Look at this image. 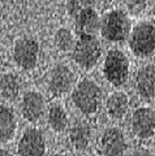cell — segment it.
<instances>
[{
  "label": "cell",
  "mask_w": 155,
  "mask_h": 156,
  "mask_svg": "<svg viewBox=\"0 0 155 156\" xmlns=\"http://www.w3.org/2000/svg\"><path fill=\"white\" fill-rule=\"evenodd\" d=\"M39 57V43L33 37H22L14 43L13 60L23 70L35 68Z\"/></svg>",
  "instance_id": "obj_6"
},
{
  "label": "cell",
  "mask_w": 155,
  "mask_h": 156,
  "mask_svg": "<svg viewBox=\"0 0 155 156\" xmlns=\"http://www.w3.org/2000/svg\"><path fill=\"white\" fill-rule=\"evenodd\" d=\"M132 130L139 139H147L155 134V113L151 108L141 107L133 112Z\"/></svg>",
  "instance_id": "obj_8"
},
{
  "label": "cell",
  "mask_w": 155,
  "mask_h": 156,
  "mask_svg": "<svg viewBox=\"0 0 155 156\" xmlns=\"http://www.w3.org/2000/svg\"><path fill=\"white\" fill-rule=\"evenodd\" d=\"M72 100L81 113L90 116L98 111L102 100V90L96 82L85 78L78 82L72 92Z\"/></svg>",
  "instance_id": "obj_1"
},
{
  "label": "cell",
  "mask_w": 155,
  "mask_h": 156,
  "mask_svg": "<svg viewBox=\"0 0 155 156\" xmlns=\"http://www.w3.org/2000/svg\"><path fill=\"white\" fill-rule=\"evenodd\" d=\"M100 148L104 156H123L127 151L125 135L119 128L104 130L100 139Z\"/></svg>",
  "instance_id": "obj_10"
},
{
  "label": "cell",
  "mask_w": 155,
  "mask_h": 156,
  "mask_svg": "<svg viewBox=\"0 0 155 156\" xmlns=\"http://www.w3.org/2000/svg\"><path fill=\"white\" fill-rule=\"evenodd\" d=\"M47 121L52 130L56 133H61L68 126V115L60 104H52L48 109Z\"/></svg>",
  "instance_id": "obj_18"
},
{
  "label": "cell",
  "mask_w": 155,
  "mask_h": 156,
  "mask_svg": "<svg viewBox=\"0 0 155 156\" xmlns=\"http://www.w3.org/2000/svg\"><path fill=\"white\" fill-rule=\"evenodd\" d=\"M106 108H107V113L112 117V119L120 120L127 115L129 109V98L123 91H115L111 94L106 103Z\"/></svg>",
  "instance_id": "obj_16"
},
{
  "label": "cell",
  "mask_w": 155,
  "mask_h": 156,
  "mask_svg": "<svg viewBox=\"0 0 155 156\" xmlns=\"http://www.w3.org/2000/svg\"><path fill=\"white\" fill-rule=\"evenodd\" d=\"M95 0H68L67 2V12L72 18H76L85 9L94 8Z\"/></svg>",
  "instance_id": "obj_20"
},
{
  "label": "cell",
  "mask_w": 155,
  "mask_h": 156,
  "mask_svg": "<svg viewBox=\"0 0 155 156\" xmlns=\"http://www.w3.org/2000/svg\"><path fill=\"white\" fill-rule=\"evenodd\" d=\"M153 13H154V16H155V3H154V7H153Z\"/></svg>",
  "instance_id": "obj_24"
},
{
  "label": "cell",
  "mask_w": 155,
  "mask_h": 156,
  "mask_svg": "<svg viewBox=\"0 0 155 156\" xmlns=\"http://www.w3.org/2000/svg\"><path fill=\"white\" fill-rule=\"evenodd\" d=\"M21 82L13 73H5L0 77V92L7 100H14L20 94Z\"/></svg>",
  "instance_id": "obj_17"
},
{
  "label": "cell",
  "mask_w": 155,
  "mask_h": 156,
  "mask_svg": "<svg viewBox=\"0 0 155 156\" xmlns=\"http://www.w3.org/2000/svg\"><path fill=\"white\" fill-rule=\"evenodd\" d=\"M135 89L145 99L155 98V65L147 64L135 74Z\"/></svg>",
  "instance_id": "obj_12"
},
{
  "label": "cell",
  "mask_w": 155,
  "mask_h": 156,
  "mask_svg": "<svg viewBox=\"0 0 155 156\" xmlns=\"http://www.w3.org/2000/svg\"><path fill=\"white\" fill-rule=\"evenodd\" d=\"M100 2H104V3H108V2H112V0H100Z\"/></svg>",
  "instance_id": "obj_25"
},
{
  "label": "cell",
  "mask_w": 155,
  "mask_h": 156,
  "mask_svg": "<svg viewBox=\"0 0 155 156\" xmlns=\"http://www.w3.org/2000/svg\"><path fill=\"white\" fill-rule=\"evenodd\" d=\"M73 60L82 69H91L102 55V46L95 35H80L72 50Z\"/></svg>",
  "instance_id": "obj_3"
},
{
  "label": "cell",
  "mask_w": 155,
  "mask_h": 156,
  "mask_svg": "<svg viewBox=\"0 0 155 156\" xmlns=\"http://www.w3.org/2000/svg\"><path fill=\"white\" fill-rule=\"evenodd\" d=\"M74 82V74L70 68L67 65H56L51 70L50 78H48V89L54 96H61L72 89Z\"/></svg>",
  "instance_id": "obj_9"
},
{
  "label": "cell",
  "mask_w": 155,
  "mask_h": 156,
  "mask_svg": "<svg viewBox=\"0 0 155 156\" xmlns=\"http://www.w3.org/2000/svg\"><path fill=\"white\" fill-rule=\"evenodd\" d=\"M46 103L45 98L41 92L37 91H27L25 95L22 96L21 101V112L23 119L29 122H37L42 119L43 113H45Z\"/></svg>",
  "instance_id": "obj_11"
},
{
  "label": "cell",
  "mask_w": 155,
  "mask_h": 156,
  "mask_svg": "<svg viewBox=\"0 0 155 156\" xmlns=\"http://www.w3.org/2000/svg\"><path fill=\"white\" fill-rule=\"evenodd\" d=\"M103 74L111 85L116 87L123 86L129 77V60L127 55L116 48L108 51L104 58Z\"/></svg>",
  "instance_id": "obj_5"
},
{
  "label": "cell",
  "mask_w": 155,
  "mask_h": 156,
  "mask_svg": "<svg viewBox=\"0 0 155 156\" xmlns=\"http://www.w3.org/2000/svg\"><path fill=\"white\" fill-rule=\"evenodd\" d=\"M100 33L107 41L117 43L125 41L130 34V20L121 9H114L100 20Z\"/></svg>",
  "instance_id": "obj_2"
},
{
  "label": "cell",
  "mask_w": 155,
  "mask_h": 156,
  "mask_svg": "<svg viewBox=\"0 0 155 156\" xmlns=\"http://www.w3.org/2000/svg\"><path fill=\"white\" fill-rule=\"evenodd\" d=\"M129 47L138 57H149L155 52V26L150 21H141L130 31Z\"/></svg>",
  "instance_id": "obj_4"
},
{
  "label": "cell",
  "mask_w": 155,
  "mask_h": 156,
  "mask_svg": "<svg viewBox=\"0 0 155 156\" xmlns=\"http://www.w3.org/2000/svg\"><path fill=\"white\" fill-rule=\"evenodd\" d=\"M17 129L14 112L5 105H0V143L9 142Z\"/></svg>",
  "instance_id": "obj_15"
},
{
  "label": "cell",
  "mask_w": 155,
  "mask_h": 156,
  "mask_svg": "<svg viewBox=\"0 0 155 156\" xmlns=\"http://www.w3.org/2000/svg\"><path fill=\"white\" fill-rule=\"evenodd\" d=\"M0 156H13V155L7 150H0Z\"/></svg>",
  "instance_id": "obj_23"
},
{
  "label": "cell",
  "mask_w": 155,
  "mask_h": 156,
  "mask_svg": "<svg viewBox=\"0 0 155 156\" xmlns=\"http://www.w3.org/2000/svg\"><path fill=\"white\" fill-rule=\"evenodd\" d=\"M74 20V29L78 35H95L100 27V18L94 8L82 11Z\"/></svg>",
  "instance_id": "obj_13"
},
{
  "label": "cell",
  "mask_w": 155,
  "mask_h": 156,
  "mask_svg": "<svg viewBox=\"0 0 155 156\" xmlns=\"http://www.w3.org/2000/svg\"><path fill=\"white\" fill-rule=\"evenodd\" d=\"M54 156H65V155H61V154H56V155H54Z\"/></svg>",
  "instance_id": "obj_26"
},
{
  "label": "cell",
  "mask_w": 155,
  "mask_h": 156,
  "mask_svg": "<svg viewBox=\"0 0 155 156\" xmlns=\"http://www.w3.org/2000/svg\"><path fill=\"white\" fill-rule=\"evenodd\" d=\"M125 7H127L129 14L137 17L145 12L147 7V0H125Z\"/></svg>",
  "instance_id": "obj_21"
},
{
  "label": "cell",
  "mask_w": 155,
  "mask_h": 156,
  "mask_svg": "<svg viewBox=\"0 0 155 156\" xmlns=\"http://www.w3.org/2000/svg\"><path fill=\"white\" fill-rule=\"evenodd\" d=\"M46 142L42 131L35 128L27 129L18 142L20 156H45Z\"/></svg>",
  "instance_id": "obj_7"
},
{
  "label": "cell",
  "mask_w": 155,
  "mask_h": 156,
  "mask_svg": "<svg viewBox=\"0 0 155 156\" xmlns=\"http://www.w3.org/2000/svg\"><path fill=\"white\" fill-rule=\"evenodd\" d=\"M132 156H151V155H150V152H149L147 150H145V148H137L132 154Z\"/></svg>",
  "instance_id": "obj_22"
},
{
  "label": "cell",
  "mask_w": 155,
  "mask_h": 156,
  "mask_svg": "<svg viewBox=\"0 0 155 156\" xmlns=\"http://www.w3.org/2000/svg\"><path fill=\"white\" fill-rule=\"evenodd\" d=\"M91 129L90 125L84 120H77L69 130V139L73 147L78 151L85 150L90 143Z\"/></svg>",
  "instance_id": "obj_14"
},
{
  "label": "cell",
  "mask_w": 155,
  "mask_h": 156,
  "mask_svg": "<svg viewBox=\"0 0 155 156\" xmlns=\"http://www.w3.org/2000/svg\"><path fill=\"white\" fill-rule=\"evenodd\" d=\"M76 44L74 37L72 31L67 27H60L55 34V46L57 47V50H60L63 52L72 51Z\"/></svg>",
  "instance_id": "obj_19"
}]
</instances>
